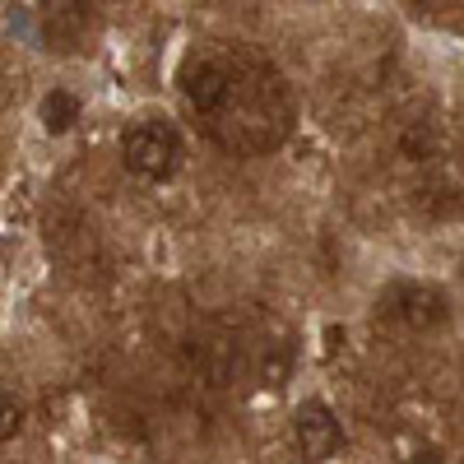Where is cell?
Masks as SVG:
<instances>
[{
    "instance_id": "obj_5",
    "label": "cell",
    "mask_w": 464,
    "mask_h": 464,
    "mask_svg": "<svg viewBox=\"0 0 464 464\" xmlns=\"http://www.w3.org/2000/svg\"><path fill=\"white\" fill-rule=\"evenodd\" d=\"M80 98H74L70 89H47V98H43V107H37V116H43V126H47V135H70L74 130V121H80Z\"/></svg>"
},
{
    "instance_id": "obj_2",
    "label": "cell",
    "mask_w": 464,
    "mask_h": 464,
    "mask_svg": "<svg viewBox=\"0 0 464 464\" xmlns=\"http://www.w3.org/2000/svg\"><path fill=\"white\" fill-rule=\"evenodd\" d=\"M293 437H297V450L306 464H325L343 450V428H339V418L330 404L321 400H306L293 418Z\"/></svg>"
},
{
    "instance_id": "obj_8",
    "label": "cell",
    "mask_w": 464,
    "mask_h": 464,
    "mask_svg": "<svg viewBox=\"0 0 464 464\" xmlns=\"http://www.w3.org/2000/svg\"><path fill=\"white\" fill-rule=\"evenodd\" d=\"M413 5H432V0H413Z\"/></svg>"
},
{
    "instance_id": "obj_4",
    "label": "cell",
    "mask_w": 464,
    "mask_h": 464,
    "mask_svg": "<svg viewBox=\"0 0 464 464\" xmlns=\"http://www.w3.org/2000/svg\"><path fill=\"white\" fill-rule=\"evenodd\" d=\"M391 302H404V306H391L395 316H404L409 325H432L446 316V297L437 288H418V284H400L391 293Z\"/></svg>"
},
{
    "instance_id": "obj_6",
    "label": "cell",
    "mask_w": 464,
    "mask_h": 464,
    "mask_svg": "<svg viewBox=\"0 0 464 464\" xmlns=\"http://www.w3.org/2000/svg\"><path fill=\"white\" fill-rule=\"evenodd\" d=\"M400 149L409 153L413 163H422V159L432 153V135H428V130H418V126H409V130H404V140H400Z\"/></svg>"
},
{
    "instance_id": "obj_7",
    "label": "cell",
    "mask_w": 464,
    "mask_h": 464,
    "mask_svg": "<svg viewBox=\"0 0 464 464\" xmlns=\"http://www.w3.org/2000/svg\"><path fill=\"white\" fill-rule=\"evenodd\" d=\"M19 428H24V409L10 395H0V441H10Z\"/></svg>"
},
{
    "instance_id": "obj_1",
    "label": "cell",
    "mask_w": 464,
    "mask_h": 464,
    "mask_svg": "<svg viewBox=\"0 0 464 464\" xmlns=\"http://www.w3.org/2000/svg\"><path fill=\"white\" fill-rule=\"evenodd\" d=\"M181 159V140L177 130L163 121V116H144V121H130L121 135V163L130 177L140 181H168L177 172Z\"/></svg>"
},
{
    "instance_id": "obj_3",
    "label": "cell",
    "mask_w": 464,
    "mask_h": 464,
    "mask_svg": "<svg viewBox=\"0 0 464 464\" xmlns=\"http://www.w3.org/2000/svg\"><path fill=\"white\" fill-rule=\"evenodd\" d=\"M181 93H186V102L196 107V111H218L223 102H227V93H232V74L218 65V61H196L186 74H181Z\"/></svg>"
}]
</instances>
